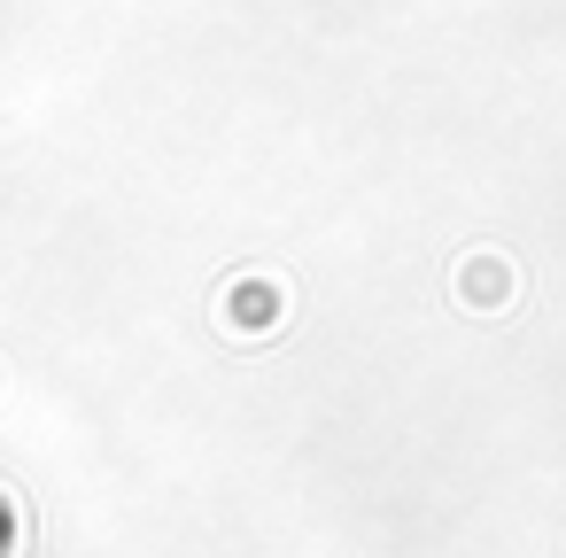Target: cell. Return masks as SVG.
I'll return each mask as SVG.
<instances>
[{"label": "cell", "instance_id": "obj_1", "mask_svg": "<svg viewBox=\"0 0 566 558\" xmlns=\"http://www.w3.org/2000/svg\"><path fill=\"white\" fill-rule=\"evenodd\" d=\"M450 295H458L465 310H504V303H520V295H527V280H520V264H512V256H496V249H473V256H458V272H450Z\"/></svg>", "mask_w": 566, "mask_h": 558}, {"label": "cell", "instance_id": "obj_2", "mask_svg": "<svg viewBox=\"0 0 566 558\" xmlns=\"http://www.w3.org/2000/svg\"><path fill=\"white\" fill-rule=\"evenodd\" d=\"M17 550H24V504L0 488V558H17Z\"/></svg>", "mask_w": 566, "mask_h": 558}]
</instances>
